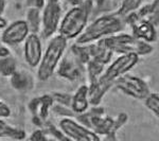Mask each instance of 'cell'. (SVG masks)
<instances>
[{"instance_id":"9a60e30c","label":"cell","mask_w":159,"mask_h":141,"mask_svg":"<svg viewBox=\"0 0 159 141\" xmlns=\"http://www.w3.org/2000/svg\"><path fill=\"white\" fill-rule=\"evenodd\" d=\"M53 99L50 98L49 96L42 97L33 100L30 104V108L35 115L36 118H39L42 120H46V118L49 115L50 107L52 106Z\"/></svg>"},{"instance_id":"cb8c5ba5","label":"cell","mask_w":159,"mask_h":141,"mask_svg":"<svg viewBox=\"0 0 159 141\" xmlns=\"http://www.w3.org/2000/svg\"><path fill=\"white\" fill-rule=\"evenodd\" d=\"M30 140H45L48 139V137L45 135V133L43 130H35L32 135L29 137Z\"/></svg>"},{"instance_id":"d6986e66","label":"cell","mask_w":159,"mask_h":141,"mask_svg":"<svg viewBox=\"0 0 159 141\" xmlns=\"http://www.w3.org/2000/svg\"><path fill=\"white\" fill-rule=\"evenodd\" d=\"M87 64H88L87 65V72H88L89 81H90V84H93L98 82L101 75L103 74L105 65L100 64L93 60H90Z\"/></svg>"},{"instance_id":"ba28073f","label":"cell","mask_w":159,"mask_h":141,"mask_svg":"<svg viewBox=\"0 0 159 141\" xmlns=\"http://www.w3.org/2000/svg\"><path fill=\"white\" fill-rule=\"evenodd\" d=\"M114 84L122 92L135 99L144 100L150 93V88L144 81L127 73L120 76Z\"/></svg>"},{"instance_id":"6da1fadb","label":"cell","mask_w":159,"mask_h":141,"mask_svg":"<svg viewBox=\"0 0 159 141\" xmlns=\"http://www.w3.org/2000/svg\"><path fill=\"white\" fill-rule=\"evenodd\" d=\"M123 29V18L114 15H104L87 25L83 32L76 37V45H88L101 38L120 33Z\"/></svg>"},{"instance_id":"9c48e42d","label":"cell","mask_w":159,"mask_h":141,"mask_svg":"<svg viewBox=\"0 0 159 141\" xmlns=\"http://www.w3.org/2000/svg\"><path fill=\"white\" fill-rule=\"evenodd\" d=\"M29 33L30 30L25 20H15L3 29L0 40L6 45L15 46L25 42Z\"/></svg>"},{"instance_id":"5bb4252c","label":"cell","mask_w":159,"mask_h":141,"mask_svg":"<svg viewBox=\"0 0 159 141\" xmlns=\"http://www.w3.org/2000/svg\"><path fill=\"white\" fill-rule=\"evenodd\" d=\"M89 102L88 98V86L82 85L79 87L75 93L71 97L70 100V108L75 114H85L88 111Z\"/></svg>"},{"instance_id":"83f0119b","label":"cell","mask_w":159,"mask_h":141,"mask_svg":"<svg viewBox=\"0 0 159 141\" xmlns=\"http://www.w3.org/2000/svg\"><path fill=\"white\" fill-rule=\"evenodd\" d=\"M0 45H1V40H0Z\"/></svg>"},{"instance_id":"4316f807","label":"cell","mask_w":159,"mask_h":141,"mask_svg":"<svg viewBox=\"0 0 159 141\" xmlns=\"http://www.w3.org/2000/svg\"><path fill=\"white\" fill-rule=\"evenodd\" d=\"M7 27V20L2 18V16H0V29H4Z\"/></svg>"},{"instance_id":"2e32d148","label":"cell","mask_w":159,"mask_h":141,"mask_svg":"<svg viewBox=\"0 0 159 141\" xmlns=\"http://www.w3.org/2000/svg\"><path fill=\"white\" fill-rule=\"evenodd\" d=\"M29 27L30 33H37L40 31L42 25V13L37 7H30L27 11V19H25Z\"/></svg>"},{"instance_id":"8fae6325","label":"cell","mask_w":159,"mask_h":141,"mask_svg":"<svg viewBox=\"0 0 159 141\" xmlns=\"http://www.w3.org/2000/svg\"><path fill=\"white\" fill-rule=\"evenodd\" d=\"M88 45L91 60L98 61L100 64H103V65L110 63L115 52L109 47L108 43H107V37L101 38V39L88 43Z\"/></svg>"},{"instance_id":"277c9868","label":"cell","mask_w":159,"mask_h":141,"mask_svg":"<svg viewBox=\"0 0 159 141\" xmlns=\"http://www.w3.org/2000/svg\"><path fill=\"white\" fill-rule=\"evenodd\" d=\"M107 43L114 52L120 54L123 53H136L138 55H147L153 51V47L150 43L133 36L125 33H117V34L107 36Z\"/></svg>"},{"instance_id":"ffe728a7","label":"cell","mask_w":159,"mask_h":141,"mask_svg":"<svg viewBox=\"0 0 159 141\" xmlns=\"http://www.w3.org/2000/svg\"><path fill=\"white\" fill-rule=\"evenodd\" d=\"M11 83L14 88L18 89V90H24L27 87H29L30 79L25 72L22 71H15L11 76Z\"/></svg>"},{"instance_id":"e0dca14e","label":"cell","mask_w":159,"mask_h":141,"mask_svg":"<svg viewBox=\"0 0 159 141\" xmlns=\"http://www.w3.org/2000/svg\"><path fill=\"white\" fill-rule=\"evenodd\" d=\"M12 138V139H25V134L24 130L15 129V127L7 125L6 122L0 118V138Z\"/></svg>"},{"instance_id":"30bf717a","label":"cell","mask_w":159,"mask_h":141,"mask_svg":"<svg viewBox=\"0 0 159 141\" xmlns=\"http://www.w3.org/2000/svg\"><path fill=\"white\" fill-rule=\"evenodd\" d=\"M25 61L30 67L36 68L43 55L42 40L37 33H29L25 39L24 47Z\"/></svg>"},{"instance_id":"7a4b0ae2","label":"cell","mask_w":159,"mask_h":141,"mask_svg":"<svg viewBox=\"0 0 159 141\" xmlns=\"http://www.w3.org/2000/svg\"><path fill=\"white\" fill-rule=\"evenodd\" d=\"M91 2L86 1L73 7L61 17L57 31L58 34L67 40L76 38L84 31L88 22Z\"/></svg>"},{"instance_id":"7402d4cb","label":"cell","mask_w":159,"mask_h":141,"mask_svg":"<svg viewBox=\"0 0 159 141\" xmlns=\"http://www.w3.org/2000/svg\"><path fill=\"white\" fill-rule=\"evenodd\" d=\"M145 106L155 115L156 117L159 116V96L157 92H150L145 97Z\"/></svg>"},{"instance_id":"44dd1931","label":"cell","mask_w":159,"mask_h":141,"mask_svg":"<svg viewBox=\"0 0 159 141\" xmlns=\"http://www.w3.org/2000/svg\"><path fill=\"white\" fill-rule=\"evenodd\" d=\"M16 71V61L11 55L0 57V75L10 76Z\"/></svg>"},{"instance_id":"4fadbf2b","label":"cell","mask_w":159,"mask_h":141,"mask_svg":"<svg viewBox=\"0 0 159 141\" xmlns=\"http://www.w3.org/2000/svg\"><path fill=\"white\" fill-rule=\"evenodd\" d=\"M81 61L78 60L75 55H67L64 58H61L60 64H58V74L64 78H67L69 80H73V79L80 76L81 72V66H80Z\"/></svg>"},{"instance_id":"7c38bea8","label":"cell","mask_w":159,"mask_h":141,"mask_svg":"<svg viewBox=\"0 0 159 141\" xmlns=\"http://www.w3.org/2000/svg\"><path fill=\"white\" fill-rule=\"evenodd\" d=\"M133 36L142 39L147 43L155 42L157 37V31L155 25L145 18H137L134 24V33Z\"/></svg>"},{"instance_id":"52a82bcc","label":"cell","mask_w":159,"mask_h":141,"mask_svg":"<svg viewBox=\"0 0 159 141\" xmlns=\"http://www.w3.org/2000/svg\"><path fill=\"white\" fill-rule=\"evenodd\" d=\"M60 130L67 139L74 141H99L101 138L86 125L70 118H63L60 121Z\"/></svg>"},{"instance_id":"d4e9b609","label":"cell","mask_w":159,"mask_h":141,"mask_svg":"<svg viewBox=\"0 0 159 141\" xmlns=\"http://www.w3.org/2000/svg\"><path fill=\"white\" fill-rule=\"evenodd\" d=\"M9 55H11L10 50L7 49L6 46L0 45V57H6V56H9Z\"/></svg>"},{"instance_id":"3957f363","label":"cell","mask_w":159,"mask_h":141,"mask_svg":"<svg viewBox=\"0 0 159 141\" xmlns=\"http://www.w3.org/2000/svg\"><path fill=\"white\" fill-rule=\"evenodd\" d=\"M67 42L68 40L60 34L50 39L37 65V78L39 81H48L53 75L64 56Z\"/></svg>"},{"instance_id":"603a6c76","label":"cell","mask_w":159,"mask_h":141,"mask_svg":"<svg viewBox=\"0 0 159 141\" xmlns=\"http://www.w3.org/2000/svg\"><path fill=\"white\" fill-rule=\"evenodd\" d=\"M11 116V109L4 102L0 101V118H7Z\"/></svg>"},{"instance_id":"ac0fdd59","label":"cell","mask_w":159,"mask_h":141,"mask_svg":"<svg viewBox=\"0 0 159 141\" xmlns=\"http://www.w3.org/2000/svg\"><path fill=\"white\" fill-rule=\"evenodd\" d=\"M142 2L143 0H123L121 7H120V9L118 10L116 14L118 16L124 18V17L133 14L137 9H139Z\"/></svg>"},{"instance_id":"5b68a950","label":"cell","mask_w":159,"mask_h":141,"mask_svg":"<svg viewBox=\"0 0 159 141\" xmlns=\"http://www.w3.org/2000/svg\"><path fill=\"white\" fill-rule=\"evenodd\" d=\"M138 61H139V55L136 53H123L105 69L99 80L114 85V83L120 76L132 70L137 65Z\"/></svg>"},{"instance_id":"8992f818","label":"cell","mask_w":159,"mask_h":141,"mask_svg":"<svg viewBox=\"0 0 159 141\" xmlns=\"http://www.w3.org/2000/svg\"><path fill=\"white\" fill-rule=\"evenodd\" d=\"M61 9L60 0H47L42 13V31L43 37L52 36L57 31L58 25L61 19Z\"/></svg>"},{"instance_id":"484cf974","label":"cell","mask_w":159,"mask_h":141,"mask_svg":"<svg viewBox=\"0 0 159 141\" xmlns=\"http://www.w3.org/2000/svg\"><path fill=\"white\" fill-rule=\"evenodd\" d=\"M4 9H6V2H4V0H0V16H2Z\"/></svg>"}]
</instances>
